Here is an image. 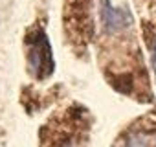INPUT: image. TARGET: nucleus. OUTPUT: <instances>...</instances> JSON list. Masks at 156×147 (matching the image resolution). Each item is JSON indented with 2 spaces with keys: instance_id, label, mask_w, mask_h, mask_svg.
<instances>
[{
  "instance_id": "f257e3e1",
  "label": "nucleus",
  "mask_w": 156,
  "mask_h": 147,
  "mask_svg": "<svg viewBox=\"0 0 156 147\" xmlns=\"http://www.w3.org/2000/svg\"><path fill=\"white\" fill-rule=\"evenodd\" d=\"M28 63H30L31 74L37 79H44L53 72L50 41L42 30H35L28 37Z\"/></svg>"
},
{
  "instance_id": "f03ea898",
  "label": "nucleus",
  "mask_w": 156,
  "mask_h": 147,
  "mask_svg": "<svg viewBox=\"0 0 156 147\" xmlns=\"http://www.w3.org/2000/svg\"><path fill=\"white\" fill-rule=\"evenodd\" d=\"M101 20L108 31L123 30L130 24L132 17L125 9H116L110 6V0H101Z\"/></svg>"
},
{
  "instance_id": "7ed1b4c3",
  "label": "nucleus",
  "mask_w": 156,
  "mask_h": 147,
  "mask_svg": "<svg viewBox=\"0 0 156 147\" xmlns=\"http://www.w3.org/2000/svg\"><path fill=\"white\" fill-rule=\"evenodd\" d=\"M123 147H156V134L147 131H138L125 140Z\"/></svg>"
},
{
  "instance_id": "20e7f679",
  "label": "nucleus",
  "mask_w": 156,
  "mask_h": 147,
  "mask_svg": "<svg viewBox=\"0 0 156 147\" xmlns=\"http://www.w3.org/2000/svg\"><path fill=\"white\" fill-rule=\"evenodd\" d=\"M152 66H154V70H156V41L152 42Z\"/></svg>"
}]
</instances>
